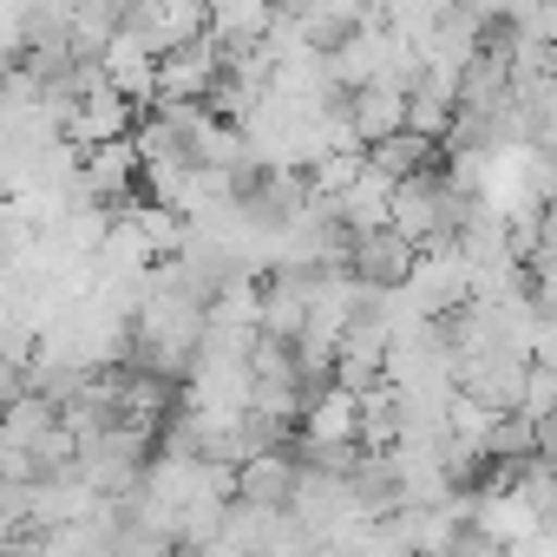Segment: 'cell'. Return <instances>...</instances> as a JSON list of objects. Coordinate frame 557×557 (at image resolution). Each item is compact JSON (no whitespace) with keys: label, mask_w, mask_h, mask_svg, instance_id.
Wrapping results in <instances>:
<instances>
[{"label":"cell","mask_w":557,"mask_h":557,"mask_svg":"<svg viewBox=\"0 0 557 557\" xmlns=\"http://www.w3.org/2000/svg\"><path fill=\"white\" fill-rule=\"evenodd\" d=\"M472 210H479V190L459 184L453 164H433V171L394 184V216H387V223H394L413 249H446V243L466 236Z\"/></svg>","instance_id":"1"},{"label":"cell","mask_w":557,"mask_h":557,"mask_svg":"<svg viewBox=\"0 0 557 557\" xmlns=\"http://www.w3.org/2000/svg\"><path fill=\"white\" fill-rule=\"evenodd\" d=\"M119 27L138 34L151 53H171V47H190L210 34V0H125Z\"/></svg>","instance_id":"2"},{"label":"cell","mask_w":557,"mask_h":557,"mask_svg":"<svg viewBox=\"0 0 557 557\" xmlns=\"http://www.w3.org/2000/svg\"><path fill=\"white\" fill-rule=\"evenodd\" d=\"M524 381H531V355H459L453 368V387L492 413H518Z\"/></svg>","instance_id":"3"},{"label":"cell","mask_w":557,"mask_h":557,"mask_svg":"<svg viewBox=\"0 0 557 557\" xmlns=\"http://www.w3.org/2000/svg\"><path fill=\"white\" fill-rule=\"evenodd\" d=\"M413 243L394 230V223H381V230H361V236H348V275L355 283H368V289H400L407 275H413Z\"/></svg>","instance_id":"4"},{"label":"cell","mask_w":557,"mask_h":557,"mask_svg":"<svg viewBox=\"0 0 557 557\" xmlns=\"http://www.w3.org/2000/svg\"><path fill=\"white\" fill-rule=\"evenodd\" d=\"M216 79H223V40L216 34L158 53V99H210Z\"/></svg>","instance_id":"5"},{"label":"cell","mask_w":557,"mask_h":557,"mask_svg":"<svg viewBox=\"0 0 557 557\" xmlns=\"http://www.w3.org/2000/svg\"><path fill=\"white\" fill-rule=\"evenodd\" d=\"M296 485H302V453L283 446V453H256L236 466V498L243 505H262V511H289L296 505Z\"/></svg>","instance_id":"6"},{"label":"cell","mask_w":557,"mask_h":557,"mask_svg":"<svg viewBox=\"0 0 557 557\" xmlns=\"http://www.w3.org/2000/svg\"><path fill=\"white\" fill-rule=\"evenodd\" d=\"M407 92H413V86H400V79H368V86H355V92H348V125H355V138H361V145H381V138L407 132Z\"/></svg>","instance_id":"7"},{"label":"cell","mask_w":557,"mask_h":557,"mask_svg":"<svg viewBox=\"0 0 557 557\" xmlns=\"http://www.w3.org/2000/svg\"><path fill=\"white\" fill-rule=\"evenodd\" d=\"M99 73H106V79H112V86H119L132 106H151V99H158V53H151L138 34H125V27L106 40V53H99Z\"/></svg>","instance_id":"8"},{"label":"cell","mask_w":557,"mask_h":557,"mask_svg":"<svg viewBox=\"0 0 557 557\" xmlns=\"http://www.w3.org/2000/svg\"><path fill=\"white\" fill-rule=\"evenodd\" d=\"M302 446H361V394L355 387H322L302 413Z\"/></svg>","instance_id":"9"},{"label":"cell","mask_w":557,"mask_h":557,"mask_svg":"<svg viewBox=\"0 0 557 557\" xmlns=\"http://www.w3.org/2000/svg\"><path fill=\"white\" fill-rule=\"evenodd\" d=\"M368 164L400 184V177H420V171L446 164V145H440V138H420V132H394V138H381V145H368Z\"/></svg>","instance_id":"10"},{"label":"cell","mask_w":557,"mask_h":557,"mask_svg":"<svg viewBox=\"0 0 557 557\" xmlns=\"http://www.w3.org/2000/svg\"><path fill=\"white\" fill-rule=\"evenodd\" d=\"M550 407H557V368H537V361H531V381H524L518 413H524V420H544Z\"/></svg>","instance_id":"11"},{"label":"cell","mask_w":557,"mask_h":557,"mask_svg":"<svg viewBox=\"0 0 557 557\" xmlns=\"http://www.w3.org/2000/svg\"><path fill=\"white\" fill-rule=\"evenodd\" d=\"M531 433H537V453H544V459H557V407H550L544 420H531Z\"/></svg>","instance_id":"12"}]
</instances>
